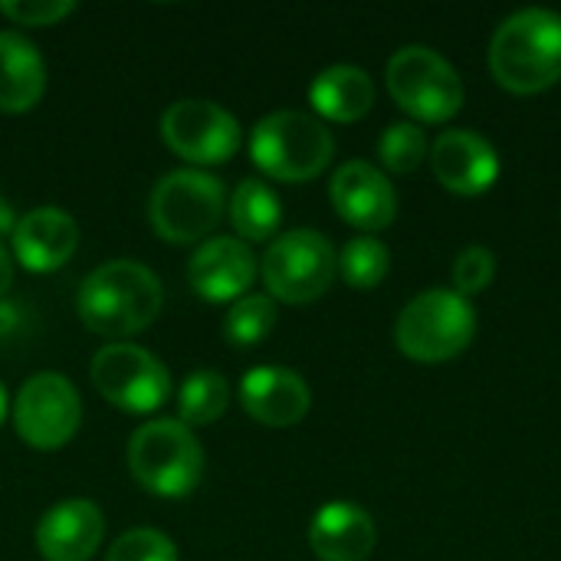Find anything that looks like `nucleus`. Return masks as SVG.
I'll list each match as a JSON object with an SVG mask.
<instances>
[{
  "label": "nucleus",
  "instance_id": "obj_1",
  "mask_svg": "<svg viewBox=\"0 0 561 561\" xmlns=\"http://www.w3.org/2000/svg\"><path fill=\"white\" fill-rule=\"evenodd\" d=\"M164 306L161 279L138 260H112L92 270L76 296L82 325L102 339H128L145 332Z\"/></svg>",
  "mask_w": 561,
  "mask_h": 561
},
{
  "label": "nucleus",
  "instance_id": "obj_2",
  "mask_svg": "<svg viewBox=\"0 0 561 561\" xmlns=\"http://www.w3.org/2000/svg\"><path fill=\"white\" fill-rule=\"evenodd\" d=\"M496 82L516 95H536L561 79V16L529 7L500 23L490 43Z\"/></svg>",
  "mask_w": 561,
  "mask_h": 561
},
{
  "label": "nucleus",
  "instance_id": "obj_3",
  "mask_svg": "<svg viewBox=\"0 0 561 561\" xmlns=\"http://www.w3.org/2000/svg\"><path fill=\"white\" fill-rule=\"evenodd\" d=\"M335 154L332 131L306 112L283 108L256 122L250 135V158L253 164L286 184H302L319 178Z\"/></svg>",
  "mask_w": 561,
  "mask_h": 561
},
{
  "label": "nucleus",
  "instance_id": "obj_4",
  "mask_svg": "<svg viewBox=\"0 0 561 561\" xmlns=\"http://www.w3.org/2000/svg\"><path fill=\"white\" fill-rule=\"evenodd\" d=\"M128 470L154 496L181 500L204 477V450L194 431L181 421H145L128 437Z\"/></svg>",
  "mask_w": 561,
  "mask_h": 561
},
{
  "label": "nucleus",
  "instance_id": "obj_5",
  "mask_svg": "<svg viewBox=\"0 0 561 561\" xmlns=\"http://www.w3.org/2000/svg\"><path fill=\"white\" fill-rule=\"evenodd\" d=\"M473 335H477V312L470 299L457 296L454 289H427L414 296L401 309L394 325V342L401 355L424 365L457 358L460 352H467Z\"/></svg>",
  "mask_w": 561,
  "mask_h": 561
},
{
  "label": "nucleus",
  "instance_id": "obj_6",
  "mask_svg": "<svg viewBox=\"0 0 561 561\" xmlns=\"http://www.w3.org/2000/svg\"><path fill=\"white\" fill-rule=\"evenodd\" d=\"M224 204L227 197L220 178L197 168H181L154 184L148 197V220L161 240L184 247L210 237L224 217Z\"/></svg>",
  "mask_w": 561,
  "mask_h": 561
},
{
  "label": "nucleus",
  "instance_id": "obj_7",
  "mask_svg": "<svg viewBox=\"0 0 561 561\" xmlns=\"http://www.w3.org/2000/svg\"><path fill=\"white\" fill-rule=\"evenodd\" d=\"M388 92L417 122H450L463 108L460 72L431 46H401L388 59Z\"/></svg>",
  "mask_w": 561,
  "mask_h": 561
},
{
  "label": "nucleus",
  "instance_id": "obj_8",
  "mask_svg": "<svg viewBox=\"0 0 561 561\" xmlns=\"http://www.w3.org/2000/svg\"><path fill=\"white\" fill-rule=\"evenodd\" d=\"M339 270L332 243L319 230H289L276 237L263 256V283L270 299L306 306L329 293Z\"/></svg>",
  "mask_w": 561,
  "mask_h": 561
},
{
  "label": "nucleus",
  "instance_id": "obj_9",
  "mask_svg": "<svg viewBox=\"0 0 561 561\" xmlns=\"http://www.w3.org/2000/svg\"><path fill=\"white\" fill-rule=\"evenodd\" d=\"M95 391L125 414H151L171 394V375L161 358L131 342L102 345L89 365Z\"/></svg>",
  "mask_w": 561,
  "mask_h": 561
},
{
  "label": "nucleus",
  "instance_id": "obj_10",
  "mask_svg": "<svg viewBox=\"0 0 561 561\" xmlns=\"http://www.w3.org/2000/svg\"><path fill=\"white\" fill-rule=\"evenodd\" d=\"M82 424V401L69 378L39 371L26 378L13 401L16 437L33 450H62Z\"/></svg>",
  "mask_w": 561,
  "mask_h": 561
},
{
  "label": "nucleus",
  "instance_id": "obj_11",
  "mask_svg": "<svg viewBox=\"0 0 561 561\" xmlns=\"http://www.w3.org/2000/svg\"><path fill=\"white\" fill-rule=\"evenodd\" d=\"M164 145L191 164H224L240 148V122L207 99H181L161 115Z\"/></svg>",
  "mask_w": 561,
  "mask_h": 561
},
{
  "label": "nucleus",
  "instance_id": "obj_12",
  "mask_svg": "<svg viewBox=\"0 0 561 561\" xmlns=\"http://www.w3.org/2000/svg\"><path fill=\"white\" fill-rule=\"evenodd\" d=\"M329 197L339 217L365 233H378L398 217V194L391 181L368 161H345L332 174Z\"/></svg>",
  "mask_w": 561,
  "mask_h": 561
},
{
  "label": "nucleus",
  "instance_id": "obj_13",
  "mask_svg": "<svg viewBox=\"0 0 561 561\" xmlns=\"http://www.w3.org/2000/svg\"><path fill=\"white\" fill-rule=\"evenodd\" d=\"M431 168L434 178L460 197L486 194L500 178V154L496 148L470 131V128H450L444 131L431 148Z\"/></svg>",
  "mask_w": 561,
  "mask_h": 561
},
{
  "label": "nucleus",
  "instance_id": "obj_14",
  "mask_svg": "<svg viewBox=\"0 0 561 561\" xmlns=\"http://www.w3.org/2000/svg\"><path fill=\"white\" fill-rule=\"evenodd\" d=\"M256 279V256L237 237H214L204 240L191 263L187 283L204 302H237Z\"/></svg>",
  "mask_w": 561,
  "mask_h": 561
},
{
  "label": "nucleus",
  "instance_id": "obj_15",
  "mask_svg": "<svg viewBox=\"0 0 561 561\" xmlns=\"http://www.w3.org/2000/svg\"><path fill=\"white\" fill-rule=\"evenodd\" d=\"M10 240L23 270L53 273L66 266L79 250V224L62 207H33L16 220Z\"/></svg>",
  "mask_w": 561,
  "mask_h": 561
},
{
  "label": "nucleus",
  "instance_id": "obj_16",
  "mask_svg": "<svg viewBox=\"0 0 561 561\" xmlns=\"http://www.w3.org/2000/svg\"><path fill=\"white\" fill-rule=\"evenodd\" d=\"M240 404L263 427H296L309 414L312 394L296 371L283 365H260L243 375Z\"/></svg>",
  "mask_w": 561,
  "mask_h": 561
},
{
  "label": "nucleus",
  "instance_id": "obj_17",
  "mask_svg": "<svg viewBox=\"0 0 561 561\" xmlns=\"http://www.w3.org/2000/svg\"><path fill=\"white\" fill-rule=\"evenodd\" d=\"M105 536V516L92 500H62L36 523L43 561H89Z\"/></svg>",
  "mask_w": 561,
  "mask_h": 561
},
{
  "label": "nucleus",
  "instance_id": "obj_18",
  "mask_svg": "<svg viewBox=\"0 0 561 561\" xmlns=\"http://www.w3.org/2000/svg\"><path fill=\"white\" fill-rule=\"evenodd\" d=\"M309 546L319 561H365L378 546V526L355 503H329L312 516Z\"/></svg>",
  "mask_w": 561,
  "mask_h": 561
},
{
  "label": "nucleus",
  "instance_id": "obj_19",
  "mask_svg": "<svg viewBox=\"0 0 561 561\" xmlns=\"http://www.w3.org/2000/svg\"><path fill=\"white\" fill-rule=\"evenodd\" d=\"M46 92V62L16 30H0V112L23 115Z\"/></svg>",
  "mask_w": 561,
  "mask_h": 561
},
{
  "label": "nucleus",
  "instance_id": "obj_20",
  "mask_svg": "<svg viewBox=\"0 0 561 561\" xmlns=\"http://www.w3.org/2000/svg\"><path fill=\"white\" fill-rule=\"evenodd\" d=\"M312 108L329 122H358L375 105V82L358 66H329L309 85Z\"/></svg>",
  "mask_w": 561,
  "mask_h": 561
},
{
  "label": "nucleus",
  "instance_id": "obj_21",
  "mask_svg": "<svg viewBox=\"0 0 561 561\" xmlns=\"http://www.w3.org/2000/svg\"><path fill=\"white\" fill-rule=\"evenodd\" d=\"M230 224L243 240L263 243L279 230L283 204L270 184H263L260 178H247L237 184V191L230 197Z\"/></svg>",
  "mask_w": 561,
  "mask_h": 561
},
{
  "label": "nucleus",
  "instance_id": "obj_22",
  "mask_svg": "<svg viewBox=\"0 0 561 561\" xmlns=\"http://www.w3.org/2000/svg\"><path fill=\"white\" fill-rule=\"evenodd\" d=\"M227 408H230V385L220 371L201 368V371L184 378V385L178 391L181 424H187V427L217 424L227 414Z\"/></svg>",
  "mask_w": 561,
  "mask_h": 561
},
{
  "label": "nucleus",
  "instance_id": "obj_23",
  "mask_svg": "<svg viewBox=\"0 0 561 561\" xmlns=\"http://www.w3.org/2000/svg\"><path fill=\"white\" fill-rule=\"evenodd\" d=\"M276 325V302L263 293H247L237 302H230L224 316V335L237 348H250L263 342Z\"/></svg>",
  "mask_w": 561,
  "mask_h": 561
},
{
  "label": "nucleus",
  "instance_id": "obj_24",
  "mask_svg": "<svg viewBox=\"0 0 561 561\" xmlns=\"http://www.w3.org/2000/svg\"><path fill=\"white\" fill-rule=\"evenodd\" d=\"M339 270L352 289H375L391 270V253L378 237H352L339 256Z\"/></svg>",
  "mask_w": 561,
  "mask_h": 561
},
{
  "label": "nucleus",
  "instance_id": "obj_25",
  "mask_svg": "<svg viewBox=\"0 0 561 561\" xmlns=\"http://www.w3.org/2000/svg\"><path fill=\"white\" fill-rule=\"evenodd\" d=\"M431 154L427 135L421 131V125L414 122H394L385 128V135L378 138V158L388 171L394 174H408L414 168H421V161Z\"/></svg>",
  "mask_w": 561,
  "mask_h": 561
},
{
  "label": "nucleus",
  "instance_id": "obj_26",
  "mask_svg": "<svg viewBox=\"0 0 561 561\" xmlns=\"http://www.w3.org/2000/svg\"><path fill=\"white\" fill-rule=\"evenodd\" d=\"M105 561H181L178 559V546L158 533V529H128L122 533L108 552Z\"/></svg>",
  "mask_w": 561,
  "mask_h": 561
},
{
  "label": "nucleus",
  "instance_id": "obj_27",
  "mask_svg": "<svg viewBox=\"0 0 561 561\" xmlns=\"http://www.w3.org/2000/svg\"><path fill=\"white\" fill-rule=\"evenodd\" d=\"M493 276H496V256H493L486 247H467V250L454 260V273H450L454 293L463 296V299H470V296L490 289Z\"/></svg>",
  "mask_w": 561,
  "mask_h": 561
},
{
  "label": "nucleus",
  "instance_id": "obj_28",
  "mask_svg": "<svg viewBox=\"0 0 561 561\" xmlns=\"http://www.w3.org/2000/svg\"><path fill=\"white\" fill-rule=\"evenodd\" d=\"M76 10L72 0H0V16L16 26H53Z\"/></svg>",
  "mask_w": 561,
  "mask_h": 561
},
{
  "label": "nucleus",
  "instance_id": "obj_29",
  "mask_svg": "<svg viewBox=\"0 0 561 561\" xmlns=\"http://www.w3.org/2000/svg\"><path fill=\"white\" fill-rule=\"evenodd\" d=\"M13 286V260L7 253V247L0 243V296Z\"/></svg>",
  "mask_w": 561,
  "mask_h": 561
},
{
  "label": "nucleus",
  "instance_id": "obj_30",
  "mask_svg": "<svg viewBox=\"0 0 561 561\" xmlns=\"http://www.w3.org/2000/svg\"><path fill=\"white\" fill-rule=\"evenodd\" d=\"M13 227H16V214H13L10 201L0 197V237H3V233H13Z\"/></svg>",
  "mask_w": 561,
  "mask_h": 561
},
{
  "label": "nucleus",
  "instance_id": "obj_31",
  "mask_svg": "<svg viewBox=\"0 0 561 561\" xmlns=\"http://www.w3.org/2000/svg\"><path fill=\"white\" fill-rule=\"evenodd\" d=\"M3 421H7V388L0 381V427H3Z\"/></svg>",
  "mask_w": 561,
  "mask_h": 561
}]
</instances>
